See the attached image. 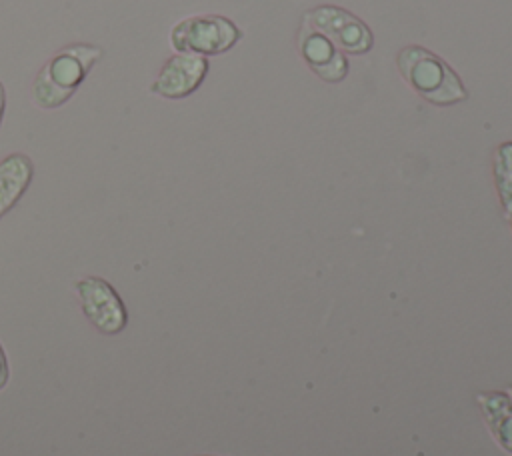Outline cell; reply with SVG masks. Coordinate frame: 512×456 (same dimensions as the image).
<instances>
[{"label":"cell","mask_w":512,"mask_h":456,"mask_svg":"<svg viewBox=\"0 0 512 456\" xmlns=\"http://www.w3.org/2000/svg\"><path fill=\"white\" fill-rule=\"evenodd\" d=\"M6 382H8V362H6V354L0 346V388H4Z\"/></svg>","instance_id":"8fae6325"},{"label":"cell","mask_w":512,"mask_h":456,"mask_svg":"<svg viewBox=\"0 0 512 456\" xmlns=\"http://www.w3.org/2000/svg\"><path fill=\"white\" fill-rule=\"evenodd\" d=\"M298 48L306 66L324 82H340L348 74V62L332 40L316 30L306 18L298 32Z\"/></svg>","instance_id":"52a82bcc"},{"label":"cell","mask_w":512,"mask_h":456,"mask_svg":"<svg viewBox=\"0 0 512 456\" xmlns=\"http://www.w3.org/2000/svg\"><path fill=\"white\" fill-rule=\"evenodd\" d=\"M102 54V48L94 44H68L58 50L36 74L30 88L32 102L42 110L60 108L70 100Z\"/></svg>","instance_id":"6da1fadb"},{"label":"cell","mask_w":512,"mask_h":456,"mask_svg":"<svg viewBox=\"0 0 512 456\" xmlns=\"http://www.w3.org/2000/svg\"><path fill=\"white\" fill-rule=\"evenodd\" d=\"M492 170L502 210L508 218H512V140L502 142L494 150Z\"/></svg>","instance_id":"30bf717a"},{"label":"cell","mask_w":512,"mask_h":456,"mask_svg":"<svg viewBox=\"0 0 512 456\" xmlns=\"http://www.w3.org/2000/svg\"><path fill=\"white\" fill-rule=\"evenodd\" d=\"M240 28L220 14H198L180 20L170 30V44L176 52L218 56L228 52L240 40Z\"/></svg>","instance_id":"3957f363"},{"label":"cell","mask_w":512,"mask_h":456,"mask_svg":"<svg viewBox=\"0 0 512 456\" xmlns=\"http://www.w3.org/2000/svg\"><path fill=\"white\" fill-rule=\"evenodd\" d=\"M476 402L496 444L512 454V402L508 394L496 390L480 392Z\"/></svg>","instance_id":"9c48e42d"},{"label":"cell","mask_w":512,"mask_h":456,"mask_svg":"<svg viewBox=\"0 0 512 456\" xmlns=\"http://www.w3.org/2000/svg\"><path fill=\"white\" fill-rule=\"evenodd\" d=\"M76 294L88 322L102 334H118L128 322V312L118 292L98 276L76 282Z\"/></svg>","instance_id":"5b68a950"},{"label":"cell","mask_w":512,"mask_h":456,"mask_svg":"<svg viewBox=\"0 0 512 456\" xmlns=\"http://www.w3.org/2000/svg\"><path fill=\"white\" fill-rule=\"evenodd\" d=\"M508 398H510V402H512V386L508 388Z\"/></svg>","instance_id":"4fadbf2b"},{"label":"cell","mask_w":512,"mask_h":456,"mask_svg":"<svg viewBox=\"0 0 512 456\" xmlns=\"http://www.w3.org/2000/svg\"><path fill=\"white\" fill-rule=\"evenodd\" d=\"M208 58L198 54L176 52L160 68L150 90L168 100H180L200 88L208 74Z\"/></svg>","instance_id":"8992f818"},{"label":"cell","mask_w":512,"mask_h":456,"mask_svg":"<svg viewBox=\"0 0 512 456\" xmlns=\"http://www.w3.org/2000/svg\"><path fill=\"white\" fill-rule=\"evenodd\" d=\"M4 108H6V92H4V84L0 82V124L4 118Z\"/></svg>","instance_id":"7c38bea8"},{"label":"cell","mask_w":512,"mask_h":456,"mask_svg":"<svg viewBox=\"0 0 512 456\" xmlns=\"http://www.w3.org/2000/svg\"><path fill=\"white\" fill-rule=\"evenodd\" d=\"M304 18L328 40H332L340 52L360 56L372 50V30L360 18L340 6L322 4L308 10Z\"/></svg>","instance_id":"277c9868"},{"label":"cell","mask_w":512,"mask_h":456,"mask_svg":"<svg viewBox=\"0 0 512 456\" xmlns=\"http://www.w3.org/2000/svg\"><path fill=\"white\" fill-rule=\"evenodd\" d=\"M398 70L404 82L434 106H454L468 98L460 76L438 54L410 44L398 52Z\"/></svg>","instance_id":"7a4b0ae2"},{"label":"cell","mask_w":512,"mask_h":456,"mask_svg":"<svg viewBox=\"0 0 512 456\" xmlns=\"http://www.w3.org/2000/svg\"><path fill=\"white\" fill-rule=\"evenodd\" d=\"M32 176L34 166L26 154L14 152L0 160V218L16 206Z\"/></svg>","instance_id":"ba28073f"},{"label":"cell","mask_w":512,"mask_h":456,"mask_svg":"<svg viewBox=\"0 0 512 456\" xmlns=\"http://www.w3.org/2000/svg\"><path fill=\"white\" fill-rule=\"evenodd\" d=\"M510 226H512V218H510Z\"/></svg>","instance_id":"5bb4252c"}]
</instances>
